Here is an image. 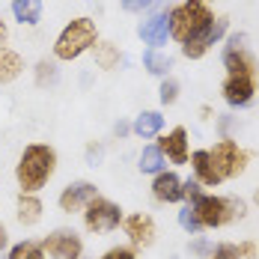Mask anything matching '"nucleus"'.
<instances>
[{
  "label": "nucleus",
  "mask_w": 259,
  "mask_h": 259,
  "mask_svg": "<svg viewBox=\"0 0 259 259\" xmlns=\"http://www.w3.org/2000/svg\"><path fill=\"white\" fill-rule=\"evenodd\" d=\"M256 93H259V75H224L221 80V99L227 107L233 110H244L256 102Z\"/></svg>",
  "instance_id": "6e6552de"
},
{
  "label": "nucleus",
  "mask_w": 259,
  "mask_h": 259,
  "mask_svg": "<svg viewBox=\"0 0 259 259\" xmlns=\"http://www.w3.org/2000/svg\"><path fill=\"white\" fill-rule=\"evenodd\" d=\"M60 155L51 143H27L15 161V185L18 194H42L57 176Z\"/></svg>",
  "instance_id": "f257e3e1"
},
{
  "label": "nucleus",
  "mask_w": 259,
  "mask_h": 259,
  "mask_svg": "<svg viewBox=\"0 0 259 259\" xmlns=\"http://www.w3.org/2000/svg\"><path fill=\"white\" fill-rule=\"evenodd\" d=\"M113 134H116V137H125V134H131V122H125V119H119V122L113 125Z\"/></svg>",
  "instance_id": "c9c22d12"
},
{
  "label": "nucleus",
  "mask_w": 259,
  "mask_h": 259,
  "mask_svg": "<svg viewBox=\"0 0 259 259\" xmlns=\"http://www.w3.org/2000/svg\"><path fill=\"white\" fill-rule=\"evenodd\" d=\"M137 256H140V250H134L131 244H113L99 259H137Z\"/></svg>",
  "instance_id": "c85d7f7f"
},
{
  "label": "nucleus",
  "mask_w": 259,
  "mask_h": 259,
  "mask_svg": "<svg viewBox=\"0 0 259 259\" xmlns=\"http://www.w3.org/2000/svg\"><path fill=\"white\" fill-rule=\"evenodd\" d=\"M119 6L125 12H152L161 6V0H119Z\"/></svg>",
  "instance_id": "7c9ffc66"
},
{
  "label": "nucleus",
  "mask_w": 259,
  "mask_h": 259,
  "mask_svg": "<svg viewBox=\"0 0 259 259\" xmlns=\"http://www.w3.org/2000/svg\"><path fill=\"white\" fill-rule=\"evenodd\" d=\"M155 146L161 149V155L167 158V164L188 167V161H191V137H188L185 125H173L170 131H161L155 137Z\"/></svg>",
  "instance_id": "9b49d317"
},
{
  "label": "nucleus",
  "mask_w": 259,
  "mask_h": 259,
  "mask_svg": "<svg viewBox=\"0 0 259 259\" xmlns=\"http://www.w3.org/2000/svg\"><path fill=\"white\" fill-rule=\"evenodd\" d=\"M191 206L197 211V221H200L203 233L233 227V224L247 218V200H241L235 194H208V191H203Z\"/></svg>",
  "instance_id": "f03ea898"
},
{
  "label": "nucleus",
  "mask_w": 259,
  "mask_h": 259,
  "mask_svg": "<svg viewBox=\"0 0 259 259\" xmlns=\"http://www.w3.org/2000/svg\"><path fill=\"white\" fill-rule=\"evenodd\" d=\"M80 259H87V256H80Z\"/></svg>",
  "instance_id": "a19ab883"
},
{
  "label": "nucleus",
  "mask_w": 259,
  "mask_h": 259,
  "mask_svg": "<svg viewBox=\"0 0 259 259\" xmlns=\"http://www.w3.org/2000/svg\"><path fill=\"white\" fill-rule=\"evenodd\" d=\"M188 167H191V176L200 182L203 188H221V185H224L218 167H214V161H211V155H208V149H191Z\"/></svg>",
  "instance_id": "dca6fc26"
},
{
  "label": "nucleus",
  "mask_w": 259,
  "mask_h": 259,
  "mask_svg": "<svg viewBox=\"0 0 259 259\" xmlns=\"http://www.w3.org/2000/svg\"><path fill=\"white\" fill-rule=\"evenodd\" d=\"M179 227L188 235H203V227H200L197 211H194V206H191V203H182V208H179Z\"/></svg>",
  "instance_id": "bb28decb"
},
{
  "label": "nucleus",
  "mask_w": 259,
  "mask_h": 259,
  "mask_svg": "<svg viewBox=\"0 0 259 259\" xmlns=\"http://www.w3.org/2000/svg\"><path fill=\"white\" fill-rule=\"evenodd\" d=\"M12 18L21 27H36L42 21V12H45V3L42 0H12Z\"/></svg>",
  "instance_id": "aec40b11"
},
{
  "label": "nucleus",
  "mask_w": 259,
  "mask_h": 259,
  "mask_svg": "<svg viewBox=\"0 0 259 259\" xmlns=\"http://www.w3.org/2000/svg\"><path fill=\"white\" fill-rule=\"evenodd\" d=\"M3 250H9V230H6V224L0 221V253Z\"/></svg>",
  "instance_id": "f704fd0d"
},
{
  "label": "nucleus",
  "mask_w": 259,
  "mask_h": 259,
  "mask_svg": "<svg viewBox=\"0 0 259 259\" xmlns=\"http://www.w3.org/2000/svg\"><path fill=\"white\" fill-rule=\"evenodd\" d=\"M33 80H36L39 90L57 87V80H60V63H57L54 57H42V60L36 63V69H33Z\"/></svg>",
  "instance_id": "b1692460"
},
{
  "label": "nucleus",
  "mask_w": 259,
  "mask_h": 259,
  "mask_svg": "<svg viewBox=\"0 0 259 259\" xmlns=\"http://www.w3.org/2000/svg\"><path fill=\"white\" fill-rule=\"evenodd\" d=\"M96 197H99L96 182L75 179V182H69V185L60 191V197H57V208H60L63 214H80V211L90 206Z\"/></svg>",
  "instance_id": "ddd939ff"
},
{
  "label": "nucleus",
  "mask_w": 259,
  "mask_h": 259,
  "mask_svg": "<svg viewBox=\"0 0 259 259\" xmlns=\"http://www.w3.org/2000/svg\"><path fill=\"white\" fill-rule=\"evenodd\" d=\"M161 131H164V113L161 110H140L131 119V134L140 140H155Z\"/></svg>",
  "instance_id": "6ab92c4d"
},
{
  "label": "nucleus",
  "mask_w": 259,
  "mask_h": 259,
  "mask_svg": "<svg viewBox=\"0 0 259 259\" xmlns=\"http://www.w3.org/2000/svg\"><path fill=\"white\" fill-rule=\"evenodd\" d=\"M253 206H259V185L253 188Z\"/></svg>",
  "instance_id": "58836bf2"
},
{
  "label": "nucleus",
  "mask_w": 259,
  "mask_h": 259,
  "mask_svg": "<svg viewBox=\"0 0 259 259\" xmlns=\"http://www.w3.org/2000/svg\"><path fill=\"white\" fill-rule=\"evenodd\" d=\"M235 247H238V259H259V244L253 238H241Z\"/></svg>",
  "instance_id": "2f4dec72"
},
{
  "label": "nucleus",
  "mask_w": 259,
  "mask_h": 259,
  "mask_svg": "<svg viewBox=\"0 0 259 259\" xmlns=\"http://www.w3.org/2000/svg\"><path fill=\"white\" fill-rule=\"evenodd\" d=\"M102 143H90V146H87V161H90V164H93V167H96V164H99V161H102Z\"/></svg>",
  "instance_id": "72a5a7b5"
},
{
  "label": "nucleus",
  "mask_w": 259,
  "mask_h": 259,
  "mask_svg": "<svg viewBox=\"0 0 259 259\" xmlns=\"http://www.w3.org/2000/svg\"><path fill=\"white\" fill-rule=\"evenodd\" d=\"M122 218H125V211L119 203H113V200H107V197H96L90 206L80 211V221H83V230L90 235H107V233H116L119 227H122Z\"/></svg>",
  "instance_id": "423d86ee"
},
{
  "label": "nucleus",
  "mask_w": 259,
  "mask_h": 259,
  "mask_svg": "<svg viewBox=\"0 0 259 259\" xmlns=\"http://www.w3.org/2000/svg\"><path fill=\"white\" fill-rule=\"evenodd\" d=\"M99 45V24L90 15H78L72 21H66V27L57 33L51 45V57L57 63H75L83 54H90Z\"/></svg>",
  "instance_id": "7ed1b4c3"
},
{
  "label": "nucleus",
  "mask_w": 259,
  "mask_h": 259,
  "mask_svg": "<svg viewBox=\"0 0 259 259\" xmlns=\"http://www.w3.org/2000/svg\"><path fill=\"white\" fill-rule=\"evenodd\" d=\"M214 9L208 3H200V0H182V3H173L170 6V39L173 42H194L206 33L208 27L214 24Z\"/></svg>",
  "instance_id": "20e7f679"
},
{
  "label": "nucleus",
  "mask_w": 259,
  "mask_h": 259,
  "mask_svg": "<svg viewBox=\"0 0 259 259\" xmlns=\"http://www.w3.org/2000/svg\"><path fill=\"white\" fill-rule=\"evenodd\" d=\"M42 250L48 259H80L83 256V238L72 227H57L42 238Z\"/></svg>",
  "instance_id": "1a4fd4ad"
},
{
  "label": "nucleus",
  "mask_w": 259,
  "mask_h": 259,
  "mask_svg": "<svg viewBox=\"0 0 259 259\" xmlns=\"http://www.w3.org/2000/svg\"><path fill=\"white\" fill-rule=\"evenodd\" d=\"M45 218V203L39 200V194H18L15 200V221L24 227V230H33L39 227Z\"/></svg>",
  "instance_id": "f3484780"
},
{
  "label": "nucleus",
  "mask_w": 259,
  "mask_h": 259,
  "mask_svg": "<svg viewBox=\"0 0 259 259\" xmlns=\"http://www.w3.org/2000/svg\"><path fill=\"white\" fill-rule=\"evenodd\" d=\"M137 36L146 48H164L170 42V6H161L143 15V21L137 24Z\"/></svg>",
  "instance_id": "f8f14e48"
},
{
  "label": "nucleus",
  "mask_w": 259,
  "mask_h": 259,
  "mask_svg": "<svg viewBox=\"0 0 259 259\" xmlns=\"http://www.w3.org/2000/svg\"><path fill=\"white\" fill-rule=\"evenodd\" d=\"M214 116H218V113H214V107H211V104H203V107H200V119H214Z\"/></svg>",
  "instance_id": "4c0bfd02"
},
{
  "label": "nucleus",
  "mask_w": 259,
  "mask_h": 259,
  "mask_svg": "<svg viewBox=\"0 0 259 259\" xmlns=\"http://www.w3.org/2000/svg\"><path fill=\"white\" fill-rule=\"evenodd\" d=\"M200 3H208V6H211V3H214V0H200Z\"/></svg>",
  "instance_id": "ea45409f"
},
{
  "label": "nucleus",
  "mask_w": 259,
  "mask_h": 259,
  "mask_svg": "<svg viewBox=\"0 0 259 259\" xmlns=\"http://www.w3.org/2000/svg\"><path fill=\"white\" fill-rule=\"evenodd\" d=\"M6 39H9V24H6V18L0 15V48L6 45Z\"/></svg>",
  "instance_id": "e433bc0d"
},
{
  "label": "nucleus",
  "mask_w": 259,
  "mask_h": 259,
  "mask_svg": "<svg viewBox=\"0 0 259 259\" xmlns=\"http://www.w3.org/2000/svg\"><path fill=\"white\" fill-rule=\"evenodd\" d=\"M24 69H27L24 54H18L15 48H9V45L0 48V87L15 83V80L24 75Z\"/></svg>",
  "instance_id": "a211bd4d"
},
{
  "label": "nucleus",
  "mask_w": 259,
  "mask_h": 259,
  "mask_svg": "<svg viewBox=\"0 0 259 259\" xmlns=\"http://www.w3.org/2000/svg\"><path fill=\"white\" fill-rule=\"evenodd\" d=\"M200 194H203V185H200V182L194 179V176H191V179H185V203H194Z\"/></svg>",
  "instance_id": "473e14b6"
},
{
  "label": "nucleus",
  "mask_w": 259,
  "mask_h": 259,
  "mask_svg": "<svg viewBox=\"0 0 259 259\" xmlns=\"http://www.w3.org/2000/svg\"><path fill=\"white\" fill-rule=\"evenodd\" d=\"M6 259H45L42 241H36V238L15 241V244H9V250H6Z\"/></svg>",
  "instance_id": "393cba45"
},
{
  "label": "nucleus",
  "mask_w": 259,
  "mask_h": 259,
  "mask_svg": "<svg viewBox=\"0 0 259 259\" xmlns=\"http://www.w3.org/2000/svg\"><path fill=\"white\" fill-rule=\"evenodd\" d=\"M211 247H214V241H208L206 235H191V241H188V253H194L197 259H206Z\"/></svg>",
  "instance_id": "cd10ccee"
},
{
  "label": "nucleus",
  "mask_w": 259,
  "mask_h": 259,
  "mask_svg": "<svg viewBox=\"0 0 259 259\" xmlns=\"http://www.w3.org/2000/svg\"><path fill=\"white\" fill-rule=\"evenodd\" d=\"M208 155H211V161H214V167H218V173H221L224 182L244 176L247 167H250V152H247L235 137H221V140H214V146H208Z\"/></svg>",
  "instance_id": "39448f33"
},
{
  "label": "nucleus",
  "mask_w": 259,
  "mask_h": 259,
  "mask_svg": "<svg viewBox=\"0 0 259 259\" xmlns=\"http://www.w3.org/2000/svg\"><path fill=\"white\" fill-rule=\"evenodd\" d=\"M149 194L161 206H179V203H185V179L176 170H161L158 176H152Z\"/></svg>",
  "instance_id": "2eb2a0df"
},
{
  "label": "nucleus",
  "mask_w": 259,
  "mask_h": 259,
  "mask_svg": "<svg viewBox=\"0 0 259 259\" xmlns=\"http://www.w3.org/2000/svg\"><path fill=\"white\" fill-rule=\"evenodd\" d=\"M247 42H250L247 33H230L227 36L224 51H221V63H224L227 75H233V72H238V75H259V63Z\"/></svg>",
  "instance_id": "0eeeda50"
},
{
  "label": "nucleus",
  "mask_w": 259,
  "mask_h": 259,
  "mask_svg": "<svg viewBox=\"0 0 259 259\" xmlns=\"http://www.w3.org/2000/svg\"><path fill=\"white\" fill-rule=\"evenodd\" d=\"M93 63H96V69H102V72H116V69L122 66V51H119V45L99 39V45L93 48Z\"/></svg>",
  "instance_id": "412c9836"
},
{
  "label": "nucleus",
  "mask_w": 259,
  "mask_h": 259,
  "mask_svg": "<svg viewBox=\"0 0 259 259\" xmlns=\"http://www.w3.org/2000/svg\"><path fill=\"white\" fill-rule=\"evenodd\" d=\"M137 170H140L143 176H158L161 170H167V158L161 155V149H158L155 143H146V146L140 149V155H137Z\"/></svg>",
  "instance_id": "5701e85b"
},
{
  "label": "nucleus",
  "mask_w": 259,
  "mask_h": 259,
  "mask_svg": "<svg viewBox=\"0 0 259 259\" xmlns=\"http://www.w3.org/2000/svg\"><path fill=\"white\" fill-rule=\"evenodd\" d=\"M227 30H230V18H227V15H218V18H214V24L208 27L200 39L179 45L182 57H185V60H203V57H206L218 42H224V39H227Z\"/></svg>",
  "instance_id": "4468645a"
},
{
  "label": "nucleus",
  "mask_w": 259,
  "mask_h": 259,
  "mask_svg": "<svg viewBox=\"0 0 259 259\" xmlns=\"http://www.w3.org/2000/svg\"><path fill=\"white\" fill-rule=\"evenodd\" d=\"M182 96V83L173 75H167V78H161V83H158V102L164 104V107H173V104L179 102Z\"/></svg>",
  "instance_id": "a878e982"
},
{
  "label": "nucleus",
  "mask_w": 259,
  "mask_h": 259,
  "mask_svg": "<svg viewBox=\"0 0 259 259\" xmlns=\"http://www.w3.org/2000/svg\"><path fill=\"white\" fill-rule=\"evenodd\" d=\"M119 230L125 233V238H128V244L134 250H149L158 241V224L149 211H131V214H125Z\"/></svg>",
  "instance_id": "9d476101"
},
{
  "label": "nucleus",
  "mask_w": 259,
  "mask_h": 259,
  "mask_svg": "<svg viewBox=\"0 0 259 259\" xmlns=\"http://www.w3.org/2000/svg\"><path fill=\"white\" fill-rule=\"evenodd\" d=\"M206 259H238V247L235 241H218Z\"/></svg>",
  "instance_id": "c756f323"
},
{
  "label": "nucleus",
  "mask_w": 259,
  "mask_h": 259,
  "mask_svg": "<svg viewBox=\"0 0 259 259\" xmlns=\"http://www.w3.org/2000/svg\"><path fill=\"white\" fill-rule=\"evenodd\" d=\"M143 69L155 78H167L173 72V57L164 51V48H146L143 51Z\"/></svg>",
  "instance_id": "4be33fe9"
}]
</instances>
